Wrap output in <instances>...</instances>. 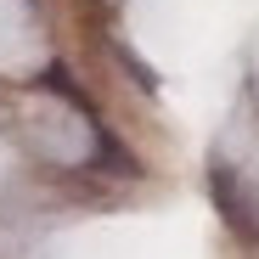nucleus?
I'll return each mask as SVG.
<instances>
[{
	"instance_id": "nucleus-1",
	"label": "nucleus",
	"mask_w": 259,
	"mask_h": 259,
	"mask_svg": "<svg viewBox=\"0 0 259 259\" xmlns=\"http://www.w3.org/2000/svg\"><path fill=\"white\" fill-rule=\"evenodd\" d=\"M208 197H214V214L226 220V231L237 242H259V208L242 192V181H237L231 163H208Z\"/></svg>"
}]
</instances>
